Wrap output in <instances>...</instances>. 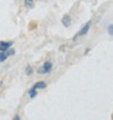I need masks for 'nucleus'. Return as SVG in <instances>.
Masks as SVG:
<instances>
[{"label":"nucleus","mask_w":113,"mask_h":120,"mask_svg":"<svg viewBox=\"0 0 113 120\" xmlns=\"http://www.w3.org/2000/svg\"><path fill=\"white\" fill-rule=\"evenodd\" d=\"M51 68H52V63L47 61V62H45L44 64H43V67L39 69V73L40 74H47L51 70Z\"/></svg>","instance_id":"1"},{"label":"nucleus","mask_w":113,"mask_h":120,"mask_svg":"<svg viewBox=\"0 0 113 120\" xmlns=\"http://www.w3.org/2000/svg\"><path fill=\"white\" fill-rule=\"evenodd\" d=\"M90 26H91V22L89 21L88 23H85V26H84L82 29L79 30V33H78V37H82V35H85L88 32H89V29H90Z\"/></svg>","instance_id":"2"},{"label":"nucleus","mask_w":113,"mask_h":120,"mask_svg":"<svg viewBox=\"0 0 113 120\" xmlns=\"http://www.w3.org/2000/svg\"><path fill=\"white\" fill-rule=\"evenodd\" d=\"M11 45L12 43H9V41H0V51H6Z\"/></svg>","instance_id":"3"},{"label":"nucleus","mask_w":113,"mask_h":120,"mask_svg":"<svg viewBox=\"0 0 113 120\" xmlns=\"http://www.w3.org/2000/svg\"><path fill=\"white\" fill-rule=\"evenodd\" d=\"M33 87H34L35 90H38V89H45V87H46V84L43 82V81H40V82H37V84H35Z\"/></svg>","instance_id":"4"},{"label":"nucleus","mask_w":113,"mask_h":120,"mask_svg":"<svg viewBox=\"0 0 113 120\" xmlns=\"http://www.w3.org/2000/svg\"><path fill=\"white\" fill-rule=\"evenodd\" d=\"M69 22H70V18H69V16H65V17H63V19H62V23H63V26H65V27H68V26H69Z\"/></svg>","instance_id":"5"},{"label":"nucleus","mask_w":113,"mask_h":120,"mask_svg":"<svg viewBox=\"0 0 113 120\" xmlns=\"http://www.w3.org/2000/svg\"><path fill=\"white\" fill-rule=\"evenodd\" d=\"M28 95H29V97H35L37 96V90H35L34 87H32L29 90V92H28Z\"/></svg>","instance_id":"6"},{"label":"nucleus","mask_w":113,"mask_h":120,"mask_svg":"<svg viewBox=\"0 0 113 120\" xmlns=\"http://www.w3.org/2000/svg\"><path fill=\"white\" fill-rule=\"evenodd\" d=\"M6 58H8V55H6L4 51H1L0 52V62H4Z\"/></svg>","instance_id":"7"},{"label":"nucleus","mask_w":113,"mask_h":120,"mask_svg":"<svg viewBox=\"0 0 113 120\" xmlns=\"http://www.w3.org/2000/svg\"><path fill=\"white\" fill-rule=\"evenodd\" d=\"M24 5L27 6V8H32V5H33V0H24Z\"/></svg>","instance_id":"8"},{"label":"nucleus","mask_w":113,"mask_h":120,"mask_svg":"<svg viewBox=\"0 0 113 120\" xmlns=\"http://www.w3.org/2000/svg\"><path fill=\"white\" fill-rule=\"evenodd\" d=\"M108 34H109V35L113 34V26H112V24L108 26Z\"/></svg>","instance_id":"9"},{"label":"nucleus","mask_w":113,"mask_h":120,"mask_svg":"<svg viewBox=\"0 0 113 120\" xmlns=\"http://www.w3.org/2000/svg\"><path fill=\"white\" fill-rule=\"evenodd\" d=\"M27 74H32V68H31V67L27 68Z\"/></svg>","instance_id":"10"},{"label":"nucleus","mask_w":113,"mask_h":120,"mask_svg":"<svg viewBox=\"0 0 113 120\" xmlns=\"http://www.w3.org/2000/svg\"><path fill=\"white\" fill-rule=\"evenodd\" d=\"M8 53H9V55H13V53H15V50H10Z\"/></svg>","instance_id":"11"},{"label":"nucleus","mask_w":113,"mask_h":120,"mask_svg":"<svg viewBox=\"0 0 113 120\" xmlns=\"http://www.w3.org/2000/svg\"><path fill=\"white\" fill-rule=\"evenodd\" d=\"M0 85H1V84H0Z\"/></svg>","instance_id":"12"}]
</instances>
